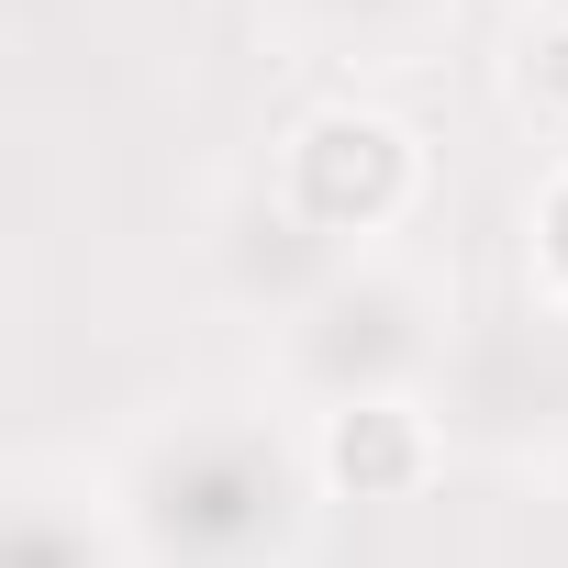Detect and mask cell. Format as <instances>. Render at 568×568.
<instances>
[{"label": "cell", "mask_w": 568, "mask_h": 568, "mask_svg": "<svg viewBox=\"0 0 568 568\" xmlns=\"http://www.w3.org/2000/svg\"><path fill=\"white\" fill-rule=\"evenodd\" d=\"M134 535V568H302L313 546V446L267 402H168L101 468Z\"/></svg>", "instance_id": "6da1fadb"}, {"label": "cell", "mask_w": 568, "mask_h": 568, "mask_svg": "<svg viewBox=\"0 0 568 568\" xmlns=\"http://www.w3.org/2000/svg\"><path fill=\"white\" fill-rule=\"evenodd\" d=\"M446 324H457V291L435 267H413L402 245L346 256L324 291L267 335V390L302 424L346 413V402H424V379L446 368Z\"/></svg>", "instance_id": "7a4b0ae2"}, {"label": "cell", "mask_w": 568, "mask_h": 568, "mask_svg": "<svg viewBox=\"0 0 568 568\" xmlns=\"http://www.w3.org/2000/svg\"><path fill=\"white\" fill-rule=\"evenodd\" d=\"M267 190L291 201L335 256H379V245L424 212L435 156H424V134H413L402 112H379V101L335 90V101H313L291 134L267 145Z\"/></svg>", "instance_id": "3957f363"}, {"label": "cell", "mask_w": 568, "mask_h": 568, "mask_svg": "<svg viewBox=\"0 0 568 568\" xmlns=\"http://www.w3.org/2000/svg\"><path fill=\"white\" fill-rule=\"evenodd\" d=\"M201 267H212V291H223L245 324H267V335H278V324H291V313L324 291V278L346 267V256H335V245H324V234H313L291 201H278L267 179H245V190L212 212V234H201Z\"/></svg>", "instance_id": "277c9868"}, {"label": "cell", "mask_w": 568, "mask_h": 568, "mask_svg": "<svg viewBox=\"0 0 568 568\" xmlns=\"http://www.w3.org/2000/svg\"><path fill=\"white\" fill-rule=\"evenodd\" d=\"M302 446H313L324 501H413V490H435V468H446V435H435L424 402H346V413H313Z\"/></svg>", "instance_id": "5b68a950"}, {"label": "cell", "mask_w": 568, "mask_h": 568, "mask_svg": "<svg viewBox=\"0 0 568 568\" xmlns=\"http://www.w3.org/2000/svg\"><path fill=\"white\" fill-rule=\"evenodd\" d=\"M0 568H134V535L112 513V479L101 468H68V457H34L12 479Z\"/></svg>", "instance_id": "8992f818"}, {"label": "cell", "mask_w": 568, "mask_h": 568, "mask_svg": "<svg viewBox=\"0 0 568 568\" xmlns=\"http://www.w3.org/2000/svg\"><path fill=\"white\" fill-rule=\"evenodd\" d=\"M468 0H267V23L324 68H424Z\"/></svg>", "instance_id": "52a82bcc"}, {"label": "cell", "mask_w": 568, "mask_h": 568, "mask_svg": "<svg viewBox=\"0 0 568 568\" xmlns=\"http://www.w3.org/2000/svg\"><path fill=\"white\" fill-rule=\"evenodd\" d=\"M524 291L568 324V156H546L524 190Z\"/></svg>", "instance_id": "ba28073f"}, {"label": "cell", "mask_w": 568, "mask_h": 568, "mask_svg": "<svg viewBox=\"0 0 568 568\" xmlns=\"http://www.w3.org/2000/svg\"><path fill=\"white\" fill-rule=\"evenodd\" d=\"M546 12H557V23H568V0H546Z\"/></svg>", "instance_id": "9c48e42d"}]
</instances>
